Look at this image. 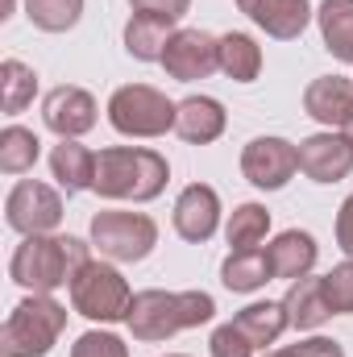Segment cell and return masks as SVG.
Wrapping results in <instances>:
<instances>
[{
    "label": "cell",
    "mask_w": 353,
    "mask_h": 357,
    "mask_svg": "<svg viewBox=\"0 0 353 357\" xmlns=\"http://www.w3.org/2000/svg\"><path fill=\"white\" fill-rule=\"evenodd\" d=\"M129 303H133V291L125 282V274L108 262H96L91 258L88 266L71 278V307L88 320H100V324H117L129 316Z\"/></svg>",
    "instance_id": "7"
},
{
    "label": "cell",
    "mask_w": 353,
    "mask_h": 357,
    "mask_svg": "<svg viewBox=\"0 0 353 357\" xmlns=\"http://www.w3.org/2000/svg\"><path fill=\"white\" fill-rule=\"evenodd\" d=\"M91 245L100 250V258L133 266L146 262L158 245V225L146 212H96L91 216Z\"/></svg>",
    "instance_id": "6"
},
{
    "label": "cell",
    "mask_w": 353,
    "mask_h": 357,
    "mask_svg": "<svg viewBox=\"0 0 353 357\" xmlns=\"http://www.w3.org/2000/svg\"><path fill=\"white\" fill-rule=\"evenodd\" d=\"M71 357H129V345H125L117 333L91 328V333H84V337L71 345Z\"/></svg>",
    "instance_id": "30"
},
{
    "label": "cell",
    "mask_w": 353,
    "mask_h": 357,
    "mask_svg": "<svg viewBox=\"0 0 353 357\" xmlns=\"http://www.w3.org/2000/svg\"><path fill=\"white\" fill-rule=\"evenodd\" d=\"M25 17L42 33H67L84 17V0H25Z\"/></svg>",
    "instance_id": "28"
},
{
    "label": "cell",
    "mask_w": 353,
    "mask_h": 357,
    "mask_svg": "<svg viewBox=\"0 0 353 357\" xmlns=\"http://www.w3.org/2000/svg\"><path fill=\"white\" fill-rule=\"evenodd\" d=\"M220 229V195L208 183H187L175 199V233L191 245L212 241Z\"/></svg>",
    "instance_id": "13"
},
{
    "label": "cell",
    "mask_w": 353,
    "mask_h": 357,
    "mask_svg": "<svg viewBox=\"0 0 353 357\" xmlns=\"http://www.w3.org/2000/svg\"><path fill=\"white\" fill-rule=\"evenodd\" d=\"M50 175L59 178V187L67 195H80L96 187V154L88 146H80L75 137H59V146L50 150Z\"/></svg>",
    "instance_id": "18"
},
{
    "label": "cell",
    "mask_w": 353,
    "mask_h": 357,
    "mask_svg": "<svg viewBox=\"0 0 353 357\" xmlns=\"http://www.w3.org/2000/svg\"><path fill=\"white\" fill-rule=\"evenodd\" d=\"M4 220L13 233L21 237H42V233H54L63 225V195L50 187V183H38V178H21L8 199H4Z\"/></svg>",
    "instance_id": "8"
},
{
    "label": "cell",
    "mask_w": 353,
    "mask_h": 357,
    "mask_svg": "<svg viewBox=\"0 0 353 357\" xmlns=\"http://www.w3.org/2000/svg\"><path fill=\"white\" fill-rule=\"evenodd\" d=\"M100 121V108H96V96L88 88H75V84H63V88L46 91L42 100V125L54 133V137H84L96 129Z\"/></svg>",
    "instance_id": "11"
},
{
    "label": "cell",
    "mask_w": 353,
    "mask_h": 357,
    "mask_svg": "<svg viewBox=\"0 0 353 357\" xmlns=\"http://www.w3.org/2000/svg\"><path fill=\"white\" fill-rule=\"evenodd\" d=\"M303 112L320 121L324 129H341L353 121V79L345 75H320L303 88Z\"/></svg>",
    "instance_id": "15"
},
{
    "label": "cell",
    "mask_w": 353,
    "mask_h": 357,
    "mask_svg": "<svg viewBox=\"0 0 353 357\" xmlns=\"http://www.w3.org/2000/svg\"><path fill=\"white\" fill-rule=\"evenodd\" d=\"M266 233H270V212H266L262 204H237L233 208V216H229V225H225V237H229V245L233 250H258L266 241Z\"/></svg>",
    "instance_id": "27"
},
{
    "label": "cell",
    "mask_w": 353,
    "mask_h": 357,
    "mask_svg": "<svg viewBox=\"0 0 353 357\" xmlns=\"http://www.w3.org/2000/svg\"><path fill=\"white\" fill-rule=\"evenodd\" d=\"M167 357H187V354H167Z\"/></svg>",
    "instance_id": "36"
},
{
    "label": "cell",
    "mask_w": 353,
    "mask_h": 357,
    "mask_svg": "<svg viewBox=\"0 0 353 357\" xmlns=\"http://www.w3.org/2000/svg\"><path fill=\"white\" fill-rule=\"evenodd\" d=\"M237 8L274 42H295L312 21L308 0H237Z\"/></svg>",
    "instance_id": "14"
},
{
    "label": "cell",
    "mask_w": 353,
    "mask_h": 357,
    "mask_svg": "<svg viewBox=\"0 0 353 357\" xmlns=\"http://www.w3.org/2000/svg\"><path fill=\"white\" fill-rule=\"evenodd\" d=\"M220 71L233 84H254L262 75V46L250 33H225L220 38Z\"/></svg>",
    "instance_id": "24"
},
{
    "label": "cell",
    "mask_w": 353,
    "mask_h": 357,
    "mask_svg": "<svg viewBox=\"0 0 353 357\" xmlns=\"http://www.w3.org/2000/svg\"><path fill=\"white\" fill-rule=\"evenodd\" d=\"M233 324L250 337V345L262 354L266 345H274L287 328H291V320H287V307H283V299L274 303V299H262V303H250V307H241L237 316H233Z\"/></svg>",
    "instance_id": "21"
},
{
    "label": "cell",
    "mask_w": 353,
    "mask_h": 357,
    "mask_svg": "<svg viewBox=\"0 0 353 357\" xmlns=\"http://www.w3.org/2000/svg\"><path fill=\"white\" fill-rule=\"evenodd\" d=\"M33 96H38L33 67H25L21 59H4L0 63V108L8 116H17V112H25L33 104Z\"/></svg>",
    "instance_id": "25"
},
{
    "label": "cell",
    "mask_w": 353,
    "mask_h": 357,
    "mask_svg": "<svg viewBox=\"0 0 353 357\" xmlns=\"http://www.w3.org/2000/svg\"><path fill=\"white\" fill-rule=\"evenodd\" d=\"M270 258L266 250H233L225 262H220V282L233 291V295H254L270 282Z\"/></svg>",
    "instance_id": "23"
},
{
    "label": "cell",
    "mask_w": 353,
    "mask_h": 357,
    "mask_svg": "<svg viewBox=\"0 0 353 357\" xmlns=\"http://www.w3.org/2000/svg\"><path fill=\"white\" fill-rule=\"evenodd\" d=\"M208 349H212V357H258V349L250 345V337H246L233 320H229V324H220V328L212 333Z\"/></svg>",
    "instance_id": "31"
},
{
    "label": "cell",
    "mask_w": 353,
    "mask_h": 357,
    "mask_svg": "<svg viewBox=\"0 0 353 357\" xmlns=\"http://www.w3.org/2000/svg\"><path fill=\"white\" fill-rule=\"evenodd\" d=\"M299 171L312 183H341L353 171V137L341 129H324L299 142Z\"/></svg>",
    "instance_id": "12"
},
{
    "label": "cell",
    "mask_w": 353,
    "mask_h": 357,
    "mask_svg": "<svg viewBox=\"0 0 353 357\" xmlns=\"http://www.w3.org/2000/svg\"><path fill=\"white\" fill-rule=\"evenodd\" d=\"M216 316V299L208 291H137L129 303V333L142 345H158L183 328H200Z\"/></svg>",
    "instance_id": "2"
},
{
    "label": "cell",
    "mask_w": 353,
    "mask_h": 357,
    "mask_svg": "<svg viewBox=\"0 0 353 357\" xmlns=\"http://www.w3.org/2000/svg\"><path fill=\"white\" fill-rule=\"evenodd\" d=\"M283 307H287V320H291V328H299V333H312V328H320L333 312H329V299H324V287H320V278H295L291 287H287V295H283Z\"/></svg>",
    "instance_id": "20"
},
{
    "label": "cell",
    "mask_w": 353,
    "mask_h": 357,
    "mask_svg": "<svg viewBox=\"0 0 353 357\" xmlns=\"http://www.w3.org/2000/svg\"><path fill=\"white\" fill-rule=\"evenodd\" d=\"M337 245H341L345 258H353V195L341 204V212H337Z\"/></svg>",
    "instance_id": "34"
},
{
    "label": "cell",
    "mask_w": 353,
    "mask_h": 357,
    "mask_svg": "<svg viewBox=\"0 0 353 357\" xmlns=\"http://www.w3.org/2000/svg\"><path fill=\"white\" fill-rule=\"evenodd\" d=\"M316 25H320L324 50L337 63L353 67V0H324L316 8Z\"/></svg>",
    "instance_id": "22"
},
{
    "label": "cell",
    "mask_w": 353,
    "mask_h": 357,
    "mask_svg": "<svg viewBox=\"0 0 353 357\" xmlns=\"http://www.w3.org/2000/svg\"><path fill=\"white\" fill-rule=\"evenodd\" d=\"M229 125V112L216 96H187L179 100V121L175 133L187 142V146H212Z\"/></svg>",
    "instance_id": "16"
},
{
    "label": "cell",
    "mask_w": 353,
    "mask_h": 357,
    "mask_svg": "<svg viewBox=\"0 0 353 357\" xmlns=\"http://www.w3.org/2000/svg\"><path fill=\"white\" fill-rule=\"evenodd\" d=\"M345 137H353V121H350V125H345Z\"/></svg>",
    "instance_id": "35"
},
{
    "label": "cell",
    "mask_w": 353,
    "mask_h": 357,
    "mask_svg": "<svg viewBox=\"0 0 353 357\" xmlns=\"http://www.w3.org/2000/svg\"><path fill=\"white\" fill-rule=\"evenodd\" d=\"M171 167L158 150L146 146H108L96 154V195L100 199H133L150 204L167 191Z\"/></svg>",
    "instance_id": "3"
},
{
    "label": "cell",
    "mask_w": 353,
    "mask_h": 357,
    "mask_svg": "<svg viewBox=\"0 0 353 357\" xmlns=\"http://www.w3.org/2000/svg\"><path fill=\"white\" fill-rule=\"evenodd\" d=\"M179 121V104L150 84H125L108 96V125L121 137H163Z\"/></svg>",
    "instance_id": "5"
},
{
    "label": "cell",
    "mask_w": 353,
    "mask_h": 357,
    "mask_svg": "<svg viewBox=\"0 0 353 357\" xmlns=\"http://www.w3.org/2000/svg\"><path fill=\"white\" fill-rule=\"evenodd\" d=\"M266 258H270V274H274V278L295 282V278H308V274H312L316 258H320V245H316L312 233L287 229V233H278V237L266 245Z\"/></svg>",
    "instance_id": "17"
},
{
    "label": "cell",
    "mask_w": 353,
    "mask_h": 357,
    "mask_svg": "<svg viewBox=\"0 0 353 357\" xmlns=\"http://www.w3.org/2000/svg\"><path fill=\"white\" fill-rule=\"evenodd\" d=\"M163 71L179 84L208 79L212 71H220V38H212L208 29H175L163 54Z\"/></svg>",
    "instance_id": "9"
},
{
    "label": "cell",
    "mask_w": 353,
    "mask_h": 357,
    "mask_svg": "<svg viewBox=\"0 0 353 357\" xmlns=\"http://www.w3.org/2000/svg\"><path fill=\"white\" fill-rule=\"evenodd\" d=\"M320 287H324V299H329L333 316H353V258L333 266L329 274H320Z\"/></svg>",
    "instance_id": "29"
},
{
    "label": "cell",
    "mask_w": 353,
    "mask_h": 357,
    "mask_svg": "<svg viewBox=\"0 0 353 357\" xmlns=\"http://www.w3.org/2000/svg\"><path fill=\"white\" fill-rule=\"evenodd\" d=\"M129 8L133 13H154V17H187V8H191V0H129Z\"/></svg>",
    "instance_id": "33"
},
{
    "label": "cell",
    "mask_w": 353,
    "mask_h": 357,
    "mask_svg": "<svg viewBox=\"0 0 353 357\" xmlns=\"http://www.w3.org/2000/svg\"><path fill=\"white\" fill-rule=\"evenodd\" d=\"M266 357H345V349H341V341H333V337H308V341H299V345L270 349Z\"/></svg>",
    "instance_id": "32"
},
{
    "label": "cell",
    "mask_w": 353,
    "mask_h": 357,
    "mask_svg": "<svg viewBox=\"0 0 353 357\" xmlns=\"http://www.w3.org/2000/svg\"><path fill=\"white\" fill-rule=\"evenodd\" d=\"M91 262L88 241L80 237H59V233H42V237H25L13 258H8V278L17 287H25L29 295H54L59 287H71V278Z\"/></svg>",
    "instance_id": "1"
},
{
    "label": "cell",
    "mask_w": 353,
    "mask_h": 357,
    "mask_svg": "<svg viewBox=\"0 0 353 357\" xmlns=\"http://www.w3.org/2000/svg\"><path fill=\"white\" fill-rule=\"evenodd\" d=\"M38 158H42V142H38L33 129L8 125L0 133V171L4 175H25V171H33Z\"/></svg>",
    "instance_id": "26"
},
{
    "label": "cell",
    "mask_w": 353,
    "mask_h": 357,
    "mask_svg": "<svg viewBox=\"0 0 353 357\" xmlns=\"http://www.w3.org/2000/svg\"><path fill=\"white\" fill-rule=\"evenodd\" d=\"M171 38H175V21H171V17L133 13L129 25H125V50H129L137 63H163Z\"/></svg>",
    "instance_id": "19"
},
{
    "label": "cell",
    "mask_w": 353,
    "mask_h": 357,
    "mask_svg": "<svg viewBox=\"0 0 353 357\" xmlns=\"http://www.w3.org/2000/svg\"><path fill=\"white\" fill-rule=\"evenodd\" d=\"M299 171V146L287 137H254L241 150V175L258 191H278Z\"/></svg>",
    "instance_id": "10"
},
{
    "label": "cell",
    "mask_w": 353,
    "mask_h": 357,
    "mask_svg": "<svg viewBox=\"0 0 353 357\" xmlns=\"http://www.w3.org/2000/svg\"><path fill=\"white\" fill-rule=\"evenodd\" d=\"M67 328V307L54 295H25L4 328H0V354L4 357H46Z\"/></svg>",
    "instance_id": "4"
}]
</instances>
